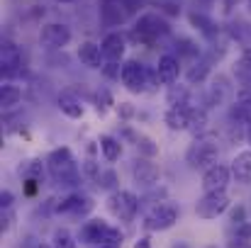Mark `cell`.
Segmentation results:
<instances>
[{
	"label": "cell",
	"instance_id": "36",
	"mask_svg": "<svg viewBox=\"0 0 251 248\" xmlns=\"http://www.w3.org/2000/svg\"><path fill=\"white\" fill-rule=\"evenodd\" d=\"M149 0H122V5H125V10L129 12V15H134V12H139L144 5H147Z\"/></svg>",
	"mask_w": 251,
	"mask_h": 248
},
{
	"label": "cell",
	"instance_id": "9",
	"mask_svg": "<svg viewBox=\"0 0 251 248\" xmlns=\"http://www.w3.org/2000/svg\"><path fill=\"white\" fill-rule=\"evenodd\" d=\"M229 195L227 192H205L198 202H195V214L200 219H217L220 214H225L229 209Z\"/></svg>",
	"mask_w": 251,
	"mask_h": 248
},
{
	"label": "cell",
	"instance_id": "20",
	"mask_svg": "<svg viewBox=\"0 0 251 248\" xmlns=\"http://www.w3.org/2000/svg\"><path fill=\"white\" fill-rule=\"evenodd\" d=\"M229 168H232V178H234L237 182L249 185L251 182V149L239 151V154L234 156V161H232Z\"/></svg>",
	"mask_w": 251,
	"mask_h": 248
},
{
	"label": "cell",
	"instance_id": "46",
	"mask_svg": "<svg viewBox=\"0 0 251 248\" xmlns=\"http://www.w3.org/2000/svg\"><path fill=\"white\" fill-rule=\"evenodd\" d=\"M247 7H249V12H251V0H249V2H247Z\"/></svg>",
	"mask_w": 251,
	"mask_h": 248
},
{
	"label": "cell",
	"instance_id": "40",
	"mask_svg": "<svg viewBox=\"0 0 251 248\" xmlns=\"http://www.w3.org/2000/svg\"><path fill=\"white\" fill-rule=\"evenodd\" d=\"M134 248H151V239H149V236H142V239L134 244Z\"/></svg>",
	"mask_w": 251,
	"mask_h": 248
},
{
	"label": "cell",
	"instance_id": "2",
	"mask_svg": "<svg viewBox=\"0 0 251 248\" xmlns=\"http://www.w3.org/2000/svg\"><path fill=\"white\" fill-rule=\"evenodd\" d=\"M78 241L85 246H107V248H122L125 234L115 226H110L105 219H88L81 231H78Z\"/></svg>",
	"mask_w": 251,
	"mask_h": 248
},
{
	"label": "cell",
	"instance_id": "31",
	"mask_svg": "<svg viewBox=\"0 0 251 248\" xmlns=\"http://www.w3.org/2000/svg\"><path fill=\"white\" fill-rule=\"evenodd\" d=\"M176 49H178V59H180V56H190V59L200 56L198 44H195L193 39H185V37H178V39H176Z\"/></svg>",
	"mask_w": 251,
	"mask_h": 248
},
{
	"label": "cell",
	"instance_id": "18",
	"mask_svg": "<svg viewBox=\"0 0 251 248\" xmlns=\"http://www.w3.org/2000/svg\"><path fill=\"white\" fill-rule=\"evenodd\" d=\"M76 54H78V61L83 64L85 68H90V71H98V68H102V66H105L102 46H100V44H95V42H81Z\"/></svg>",
	"mask_w": 251,
	"mask_h": 248
},
{
	"label": "cell",
	"instance_id": "45",
	"mask_svg": "<svg viewBox=\"0 0 251 248\" xmlns=\"http://www.w3.org/2000/svg\"><path fill=\"white\" fill-rule=\"evenodd\" d=\"M88 248H107V246H88Z\"/></svg>",
	"mask_w": 251,
	"mask_h": 248
},
{
	"label": "cell",
	"instance_id": "25",
	"mask_svg": "<svg viewBox=\"0 0 251 248\" xmlns=\"http://www.w3.org/2000/svg\"><path fill=\"white\" fill-rule=\"evenodd\" d=\"M195 136H202L210 132V119H207V110L205 107H193V119H190V129Z\"/></svg>",
	"mask_w": 251,
	"mask_h": 248
},
{
	"label": "cell",
	"instance_id": "15",
	"mask_svg": "<svg viewBox=\"0 0 251 248\" xmlns=\"http://www.w3.org/2000/svg\"><path fill=\"white\" fill-rule=\"evenodd\" d=\"M190 119H193V105H173L168 107L164 114V124L171 132H188L190 129Z\"/></svg>",
	"mask_w": 251,
	"mask_h": 248
},
{
	"label": "cell",
	"instance_id": "44",
	"mask_svg": "<svg viewBox=\"0 0 251 248\" xmlns=\"http://www.w3.org/2000/svg\"><path fill=\"white\" fill-rule=\"evenodd\" d=\"M59 2H76V0H59Z\"/></svg>",
	"mask_w": 251,
	"mask_h": 248
},
{
	"label": "cell",
	"instance_id": "28",
	"mask_svg": "<svg viewBox=\"0 0 251 248\" xmlns=\"http://www.w3.org/2000/svg\"><path fill=\"white\" fill-rule=\"evenodd\" d=\"M234 76L244 83V85H251V49L244 51V54L237 59V64H234Z\"/></svg>",
	"mask_w": 251,
	"mask_h": 248
},
{
	"label": "cell",
	"instance_id": "37",
	"mask_svg": "<svg viewBox=\"0 0 251 248\" xmlns=\"http://www.w3.org/2000/svg\"><path fill=\"white\" fill-rule=\"evenodd\" d=\"M244 217H247V209H244V207H237V209H232V217H229V219H232L234 226H242V224L247 222Z\"/></svg>",
	"mask_w": 251,
	"mask_h": 248
},
{
	"label": "cell",
	"instance_id": "14",
	"mask_svg": "<svg viewBox=\"0 0 251 248\" xmlns=\"http://www.w3.org/2000/svg\"><path fill=\"white\" fill-rule=\"evenodd\" d=\"M100 46H102V56H105V61L122 64L125 51H127V34H122V32H107V34L102 37Z\"/></svg>",
	"mask_w": 251,
	"mask_h": 248
},
{
	"label": "cell",
	"instance_id": "35",
	"mask_svg": "<svg viewBox=\"0 0 251 248\" xmlns=\"http://www.w3.org/2000/svg\"><path fill=\"white\" fill-rule=\"evenodd\" d=\"M110 105H112V95H110V90L100 88V90L95 92V107H98V112H105Z\"/></svg>",
	"mask_w": 251,
	"mask_h": 248
},
{
	"label": "cell",
	"instance_id": "16",
	"mask_svg": "<svg viewBox=\"0 0 251 248\" xmlns=\"http://www.w3.org/2000/svg\"><path fill=\"white\" fill-rule=\"evenodd\" d=\"M129 17V12L125 10L122 0H102L100 2V22L105 27H120L125 24Z\"/></svg>",
	"mask_w": 251,
	"mask_h": 248
},
{
	"label": "cell",
	"instance_id": "22",
	"mask_svg": "<svg viewBox=\"0 0 251 248\" xmlns=\"http://www.w3.org/2000/svg\"><path fill=\"white\" fill-rule=\"evenodd\" d=\"M227 97H229V83H227V78L217 76V78L212 81V85H207L205 107H217V105H222Z\"/></svg>",
	"mask_w": 251,
	"mask_h": 248
},
{
	"label": "cell",
	"instance_id": "10",
	"mask_svg": "<svg viewBox=\"0 0 251 248\" xmlns=\"http://www.w3.org/2000/svg\"><path fill=\"white\" fill-rule=\"evenodd\" d=\"M132 178H134V182H137V185H142V187L151 190V187H156V185H159V180H161V168L154 163L151 158L139 156V158L132 163Z\"/></svg>",
	"mask_w": 251,
	"mask_h": 248
},
{
	"label": "cell",
	"instance_id": "5",
	"mask_svg": "<svg viewBox=\"0 0 251 248\" xmlns=\"http://www.w3.org/2000/svg\"><path fill=\"white\" fill-rule=\"evenodd\" d=\"M139 197L129 190H115L107 197V212L120 219V222H134L137 212H139Z\"/></svg>",
	"mask_w": 251,
	"mask_h": 248
},
{
	"label": "cell",
	"instance_id": "17",
	"mask_svg": "<svg viewBox=\"0 0 251 248\" xmlns=\"http://www.w3.org/2000/svg\"><path fill=\"white\" fill-rule=\"evenodd\" d=\"M178 76H180V59L176 54H164L159 59V64H156V78H159V83L168 88V85H173L178 81Z\"/></svg>",
	"mask_w": 251,
	"mask_h": 248
},
{
	"label": "cell",
	"instance_id": "27",
	"mask_svg": "<svg viewBox=\"0 0 251 248\" xmlns=\"http://www.w3.org/2000/svg\"><path fill=\"white\" fill-rule=\"evenodd\" d=\"M188 100H190V90H188V85H168V92H166V102L168 107H173V105H188Z\"/></svg>",
	"mask_w": 251,
	"mask_h": 248
},
{
	"label": "cell",
	"instance_id": "42",
	"mask_svg": "<svg viewBox=\"0 0 251 248\" xmlns=\"http://www.w3.org/2000/svg\"><path fill=\"white\" fill-rule=\"evenodd\" d=\"M247 144H249V146H251V124H249V127H247Z\"/></svg>",
	"mask_w": 251,
	"mask_h": 248
},
{
	"label": "cell",
	"instance_id": "33",
	"mask_svg": "<svg viewBox=\"0 0 251 248\" xmlns=\"http://www.w3.org/2000/svg\"><path fill=\"white\" fill-rule=\"evenodd\" d=\"M22 178H34V180H42L44 178V168H42V161H29L25 165V170H20Z\"/></svg>",
	"mask_w": 251,
	"mask_h": 248
},
{
	"label": "cell",
	"instance_id": "4",
	"mask_svg": "<svg viewBox=\"0 0 251 248\" xmlns=\"http://www.w3.org/2000/svg\"><path fill=\"white\" fill-rule=\"evenodd\" d=\"M168 32H171V24H168L166 15H161V12H144V15H139V17H137L134 29H132V34H129V37H132L134 42L151 44V42H156V39L166 37Z\"/></svg>",
	"mask_w": 251,
	"mask_h": 248
},
{
	"label": "cell",
	"instance_id": "11",
	"mask_svg": "<svg viewBox=\"0 0 251 248\" xmlns=\"http://www.w3.org/2000/svg\"><path fill=\"white\" fill-rule=\"evenodd\" d=\"M93 207H95V202H93L90 195H85V192H71L69 197H64V200L56 204V212L81 219V217H88V214L93 212Z\"/></svg>",
	"mask_w": 251,
	"mask_h": 248
},
{
	"label": "cell",
	"instance_id": "39",
	"mask_svg": "<svg viewBox=\"0 0 251 248\" xmlns=\"http://www.w3.org/2000/svg\"><path fill=\"white\" fill-rule=\"evenodd\" d=\"M12 219H15V217H12V212H10V209H2V222H0V229H2V231H7V229H10V224H12Z\"/></svg>",
	"mask_w": 251,
	"mask_h": 248
},
{
	"label": "cell",
	"instance_id": "19",
	"mask_svg": "<svg viewBox=\"0 0 251 248\" xmlns=\"http://www.w3.org/2000/svg\"><path fill=\"white\" fill-rule=\"evenodd\" d=\"M56 107H59L61 114H66L69 119H81V117L85 114L83 100H81L76 92H71V90L59 92V97H56Z\"/></svg>",
	"mask_w": 251,
	"mask_h": 248
},
{
	"label": "cell",
	"instance_id": "29",
	"mask_svg": "<svg viewBox=\"0 0 251 248\" xmlns=\"http://www.w3.org/2000/svg\"><path fill=\"white\" fill-rule=\"evenodd\" d=\"M51 248H78V241L69 229H56L51 236Z\"/></svg>",
	"mask_w": 251,
	"mask_h": 248
},
{
	"label": "cell",
	"instance_id": "26",
	"mask_svg": "<svg viewBox=\"0 0 251 248\" xmlns=\"http://www.w3.org/2000/svg\"><path fill=\"white\" fill-rule=\"evenodd\" d=\"M20 100H22V90H20L17 85L5 83L2 90H0V107H2V110H12V107L20 105Z\"/></svg>",
	"mask_w": 251,
	"mask_h": 248
},
{
	"label": "cell",
	"instance_id": "13",
	"mask_svg": "<svg viewBox=\"0 0 251 248\" xmlns=\"http://www.w3.org/2000/svg\"><path fill=\"white\" fill-rule=\"evenodd\" d=\"M0 71H2V78H15L20 71H22V54L20 49L12 44V42H2L0 46Z\"/></svg>",
	"mask_w": 251,
	"mask_h": 248
},
{
	"label": "cell",
	"instance_id": "21",
	"mask_svg": "<svg viewBox=\"0 0 251 248\" xmlns=\"http://www.w3.org/2000/svg\"><path fill=\"white\" fill-rule=\"evenodd\" d=\"M188 20H190V24L198 29V32H202L207 39H215L217 34H220V27L215 24V20L207 15V12H202V10H193L190 15H188Z\"/></svg>",
	"mask_w": 251,
	"mask_h": 248
},
{
	"label": "cell",
	"instance_id": "34",
	"mask_svg": "<svg viewBox=\"0 0 251 248\" xmlns=\"http://www.w3.org/2000/svg\"><path fill=\"white\" fill-rule=\"evenodd\" d=\"M156 7H159V12L166 15V17H178V15H180V7H178L176 0H156Z\"/></svg>",
	"mask_w": 251,
	"mask_h": 248
},
{
	"label": "cell",
	"instance_id": "41",
	"mask_svg": "<svg viewBox=\"0 0 251 248\" xmlns=\"http://www.w3.org/2000/svg\"><path fill=\"white\" fill-rule=\"evenodd\" d=\"M120 112H122L125 117H132V112H134V110L129 107V102H122V105H120Z\"/></svg>",
	"mask_w": 251,
	"mask_h": 248
},
{
	"label": "cell",
	"instance_id": "1",
	"mask_svg": "<svg viewBox=\"0 0 251 248\" xmlns=\"http://www.w3.org/2000/svg\"><path fill=\"white\" fill-rule=\"evenodd\" d=\"M47 170H49V175L54 178V182L59 187H71L74 190L83 180L78 163H76V156L69 146H59L47 156Z\"/></svg>",
	"mask_w": 251,
	"mask_h": 248
},
{
	"label": "cell",
	"instance_id": "23",
	"mask_svg": "<svg viewBox=\"0 0 251 248\" xmlns=\"http://www.w3.org/2000/svg\"><path fill=\"white\" fill-rule=\"evenodd\" d=\"M98 144H100V154H102V158H105L107 163L120 161V156H122V141H120V139H115V136H110V134H102Z\"/></svg>",
	"mask_w": 251,
	"mask_h": 248
},
{
	"label": "cell",
	"instance_id": "12",
	"mask_svg": "<svg viewBox=\"0 0 251 248\" xmlns=\"http://www.w3.org/2000/svg\"><path fill=\"white\" fill-rule=\"evenodd\" d=\"M232 180V168L217 163L202 170V192H227V185Z\"/></svg>",
	"mask_w": 251,
	"mask_h": 248
},
{
	"label": "cell",
	"instance_id": "7",
	"mask_svg": "<svg viewBox=\"0 0 251 248\" xmlns=\"http://www.w3.org/2000/svg\"><path fill=\"white\" fill-rule=\"evenodd\" d=\"M120 81L125 85V90L139 95V92H144L147 85L151 83V73L147 71V66H144L142 61L127 59V61L122 64V76H120Z\"/></svg>",
	"mask_w": 251,
	"mask_h": 248
},
{
	"label": "cell",
	"instance_id": "3",
	"mask_svg": "<svg viewBox=\"0 0 251 248\" xmlns=\"http://www.w3.org/2000/svg\"><path fill=\"white\" fill-rule=\"evenodd\" d=\"M185 163L193 170H207L212 165L220 163V146H217V136L215 134H202L195 136V141L188 146L185 151Z\"/></svg>",
	"mask_w": 251,
	"mask_h": 248
},
{
	"label": "cell",
	"instance_id": "24",
	"mask_svg": "<svg viewBox=\"0 0 251 248\" xmlns=\"http://www.w3.org/2000/svg\"><path fill=\"white\" fill-rule=\"evenodd\" d=\"M207 76H210V59H198L190 68H188V73H185V78L190 85H200V83L207 81Z\"/></svg>",
	"mask_w": 251,
	"mask_h": 248
},
{
	"label": "cell",
	"instance_id": "6",
	"mask_svg": "<svg viewBox=\"0 0 251 248\" xmlns=\"http://www.w3.org/2000/svg\"><path fill=\"white\" fill-rule=\"evenodd\" d=\"M180 217V209L171 202H159V204H151L149 212L144 214V229L147 231H166L171 226H176Z\"/></svg>",
	"mask_w": 251,
	"mask_h": 248
},
{
	"label": "cell",
	"instance_id": "38",
	"mask_svg": "<svg viewBox=\"0 0 251 248\" xmlns=\"http://www.w3.org/2000/svg\"><path fill=\"white\" fill-rule=\"evenodd\" d=\"M12 200H15V195L10 190H2L0 192V209H10L12 207Z\"/></svg>",
	"mask_w": 251,
	"mask_h": 248
},
{
	"label": "cell",
	"instance_id": "43",
	"mask_svg": "<svg viewBox=\"0 0 251 248\" xmlns=\"http://www.w3.org/2000/svg\"><path fill=\"white\" fill-rule=\"evenodd\" d=\"M34 248H51V246H47V244H37Z\"/></svg>",
	"mask_w": 251,
	"mask_h": 248
},
{
	"label": "cell",
	"instance_id": "30",
	"mask_svg": "<svg viewBox=\"0 0 251 248\" xmlns=\"http://www.w3.org/2000/svg\"><path fill=\"white\" fill-rule=\"evenodd\" d=\"M117 182H120V175L112 170V168H107V170H102L100 173V178H98V187H102V190H107V192H115V190H120L117 187Z\"/></svg>",
	"mask_w": 251,
	"mask_h": 248
},
{
	"label": "cell",
	"instance_id": "32",
	"mask_svg": "<svg viewBox=\"0 0 251 248\" xmlns=\"http://www.w3.org/2000/svg\"><path fill=\"white\" fill-rule=\"evenodd\" d=\"M134 146H137V151H139L142 156H147V158H154V156L159 154V146H156L149 136H144V134H139V136L134 139Z\"/></svg>",
	"mask_w": 251,
	"mask_h": 248
},
{
	"label": "cell",
	"instance_id": "8",
	"mask_svg": "<svg viewBox=\"0 0 251 248\" xmlns=\"http://www.w3.org/2000/svg\"><path fill=\"white\" fill-rule=\"evenodd\" d=\"M71 37V27L64 22H47L39 29V44L49 51H61L64 46H69Z\"/></svg>",
	"mask_w": 251,
	"mask_h": 248
}]
</instances>
